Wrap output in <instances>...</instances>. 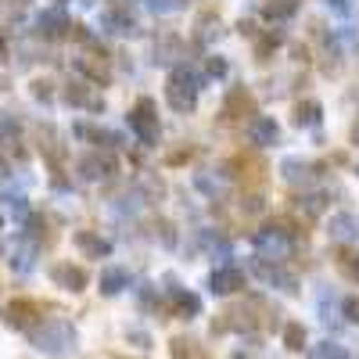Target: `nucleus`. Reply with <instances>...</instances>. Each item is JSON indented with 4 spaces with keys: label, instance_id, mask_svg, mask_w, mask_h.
<instances>
[{
    "label": "nucleus",
    "instance_id": "22",
    "mask_svg": "<svg viewBox=\"0 0 359 359\" xmlns=\"http://www.w3.org/2000/svg\"><path fill=\"white\" fill-rule=\"evenodd\" d=\"M262 15L269 22H287L298 15V0H262Z\"/></svg>",
    "mask_w": 359,
    "mask_h": 359
},
{
    "label": "nucleus",
    "instance_id": "24",
    "mask_svg": "<svg viewBox=\"0 0 359 359\" xmlns=\"http://www.w3.org/2000/svg\"><path fill=\"white\" fill-rule=\"evenodd\" d=\"M169 355H172V359H208L205 348H201L194 338H172V341H169Z\"/></svg>",
    "mask_w": 359,
    "mask_h": 359
},
{
    "label": "nucleus",
    "instance_id": "33",
    "mask_svg": "<svg viewBox=\"0 0 359 359\" xmlns=\"http://www.w3.org/2000/svg\"><path fill=\"white\" fill-rule=\"evenodd\" d=\"M341 316L348 323H359V294H345L341 298Z\"/></svg>",
    "mask_w": 359,
    "mask_h": 359
},
{
    "label": "nucleus",
    "instance_id": "12",
    "mask_svg": "<svg viewBox=\"0 0 359 359\" xmlns=\"http://www.w3.org/2000/svg\"><path fill=\"white\" fill-rule=\"evenodd\" d=\"M169 306H172V313H176L180 320H194V316L201 313V298H198L194 291H187V287H180V284L169 277Z\"/></svg>",
    "mask_w": 359,
    "mask_h": 359
},
{
    "label": "nucleus",
    "instance_id": "13",
    "mask_svg": "<svg viewBox=\"0 0 359 359\" xmlns=\"http://www.w3.org/2000/svg\"><path fill=\"white\" fill-rule=\"evenodd\" d=\"M104 25L111 29V33H118V36H133L137 33V18H133V11L123 4V0H108Z\"/></svg>",
    "mask_w": 359,
    "mask_h": 359
},
{
    "label": "nucleus",
    "instance_id": "30",
    "mask_svg": "<svg viewBox=\"0 0 359 359\" xmlns=\"http://www.w3.org/2000/svg\"><path fill=\"white\" fill-rule=\"evenodd\" d=\"M323 194H306V198H298V212H306L309 219H316L320 212H323Z\"/></svg>",
    "mask_w": 359,
    "mask_h": 359
},
{
    "label": "nucleus",
    "instance_id": "18",
    "mask_svg": "<svg viewBox=\"0 0 359 359\" xmlns=\"http://www.w3.org/2000/svg\"><path fill=\"white\" fill-rule=\"evenodd\" d=\"M101 294H123L126 287H130V269H123V266H108V269H101Z\"/></svg>",
    "mask_w": 359,
    "mask_h": 359
},
{
    "label": "nucleus",
    "instance_id": "37",
    "mask_svg": "<svg viewBox=\"0 0 359 359\" xmlns=\"http://www.w3.org/2000/svg\"><path fill=\"white\" fill-rule=\"evenodd\" d=\"M33 97H36V101H50V97H54V90H50L47 79H36V83H33Z\"/></svg>",
    "mask_w": 359,
    "mask_h": 359
},
{
    "label": "nucleus",
    "instance_id": "41",
    "mask_svg": "<svg viewBox=\"0 0 359 359\" xmlns=\"http://www.w3.org/2000/svg\"><path fill=\"white\" fill-rule=\"evenodd\" d=\"M4 176H11V165H8V158H4V155H0V180H4Z\"/></svg>",
    "mask_w": 359,
    "mask_h": 359
},
{
    "label": "nucleus",
    "instance_id": "14",
    "mask_svg": "<svg viewBox=\"0 0 359 359\" xmlns=\"http://www.w3.org/2000/svg\"><path fill=\"white\" fill-rule=\"evenodd\" d=\"M76 169H79V176H83V180H108L118 165H115V158H111V155L90 151V155H83V158L76 162Z\"/></svg>",
    "mask_w": 359,
    "mask_h": 359
},
{
    "label": "nucleus",
    "instance_id": "28",
    "mask_svg": "<svg viewBox=\"0 0 359 359\" xmlns=\"http://www.w3.org/2000/svg\"><path fill=\"white\" fill-rule=\"evenodd\" d=\"M306 327L302 323H284V348H291V352H302L306 348Z\"/></svg>",
    "mask_w": 359,
    "mask_h": 359
},
{
    "label": "nucleus",
    "instance_id": "19",
    "mask_svg": "<svg viewBox=\"0 0 359 359\" xmlns=\"http://www.w3.org/2000/svg\"><path fill=\"white\" fill-rule=\"evenodd\" d=\"M72 133H76L79 140L101 144V147H118V144H123V137H118V133H111V130H101V126H86V123H76V126H72Z\"/></svg>",
    "mask_w": 359,
    "mask_h": 359
},
{
    "label": "nucleus",
    "instance_id": "35",
    "mask_svg": "<svg viewBox=\"0 0 359 359\" xmlns=\"http://www.w3.org/2000/svg\"><path fill=\"white\" fill-rule=\"evenodd\" d=\"M205 72L212 76V79H223V76H226V62H223V57H208V62H205Z\"/></svg>",
    "mask_w": 359,
    "mask_h": 359
},
{
    "label": "nucleus",
    "instance_id": "9",
    "mask_svg": "<svg viewBox=\"0 0 359 359\" xmlns=\"http://www.w3.org/2000/svg\"><path fill=\"white\" fill-rule=\"evenodd\" d=\"M50 280H54V287L79 294V291H86L90 273H86L83 266H76V262H54V266H50Z\"/></svg>",
    "mask_w": 359,
    "mask_h": 359
},
{
    "label": "nucleus",
    "instance_id": "26",
    "mask_svg": "<svg viewBox=\"0 0 359 359\" xmlns=\"http://www.w3.org/2000/svg\"><path fill=\"white\" fill-rule=\"evenodd\" d=\"M184 54V43H180L176 36H162V40H155V62H176V57Z\"/></svg>",
    "mask_w": 359,
    "mask_h": 359
},
{
    "label": "nucleus",
    "instance_id": "32",
    "mask_svg": "<svg viewBox=\"0 0 359 359\" xmlns=\"http://www.w3.org/2000/svg\"><path fill=\"white\" fill-rule=\"evenodd\" d=\"M137 298H140L144 309H158V287L155 284H140L137 287Z\"/></svg>",
    "mask_w": 359,
    "mask_h": 359
},
{
    "label": "nucleus",
    "instance_id": "36",
    "mask_svg": "<svg viewBox=\"0 0 359 359\" xmlns=\"http://www.w3.org/2000/svg\"><path fill=\"white\" fill-rule=\"evenodd\" d=\"M126 338H130L137 348H151V334H147V331H137V327H130V331H126Z\"/></svg>",
    "mask_w": 359,
    "mask_h": 359
},
{
    "label": "nucleus",
    "instance_id": "27",
    "mask_svg": "<svg viewBox=\"0 0 359 359\" xmlns=\"http://www.w3.org/2000/svg\"><path fill=\"white\" fill-rule=\"evenodd\" d=\"M320 123V104L316 101H298L294 104V126H316Z\"/></svg>",
    "mask_w": 359,
    "mask_h": 359
},
{
    "label": "nucleus",
    "instance_id": "17",
    "mask_svg": "<svg viewBox=\"0 0 359 359\" xmlns=\"http://www.w3.org/2000/svg\"><path fill=\"white\" fill-rule=\"evenodd\" d=\"M327 233H331V241L348 245V241L359 237V219L348 216V212H338V216H331V223H327Z\"/></svg>",
    "mask_w": 359,
    "mask_h": 359
},
{
    "label": "nucleus",
    "instance_id": "1",
    "mask_svg": "<svg viewBox=\"0 0 359 359\" xmlns=\"http://www.w3.org/2000/svg\"><path fill=\"white\" fill-rule=\"evenodd\" d=\"M29 341H33L36 352L50 355V359H62V355H72L76 352V327L62 316L54 320H40L33 331H29Z\"/></svg>",
    "mask_w": 359,
    "mask_h": 359
},
{
    "label": "nucleus",
    "instance_id": "7",
    "mask_svg": "<svg viewBox=\"0 0 359 359\" xmlns=\"http://www.w3.org/2000/svg\"><path fill=\"white\" fill-rule=\"evenodd\" d=\"M40 320H43V306L33 302V298H15L4 309V323L15 327V331H33Z\"/></svg>",
    "mask_w": 359,
    "mask_h": 359
},
{
    "label": "nucleus",
    "instance_id": "5",
    "mask_svg": "<svg viewBox=\"0 0 359 359\" xmlns=\"http://www.w3.org/2000/svg\"><path fill=\"white\" fill-rule=\"evenodd\" d=\"M252 273H255L262 284H269V287H280V291H287V294H294V291H298V277L291 273V269H284L277 259L269 262V259H262V255H259V259L252 262Z\"/></svg>",
    "mask_w": 359,
    "mask_h": 359
},
{
    "label": "nucleus",
    "instance_id": "42",
    "mask_svg": "<svg viewBox=\"0 0 359 359\" xmlns=\"http://www.w3.org/2000/svg\"><path fill=\"white\" fill-rule=\"evenodd\" d=\"M327 4H331V8H338V11H345V8H348V0H327Z\"/></svg>",
    "mask_w": 359,
    "mask_h": 359
},
{
    "label": "nucleus",
    "instance_id": "20",
    "mask_svg": "<svg viewBox=\"0 0 359 359\" xmlns=\"http://www.w3.org/2000/svg\"><path fill=\"white\" fill-rule=\"evenodd\" d=\"M280 176H284V184H291V187L309 184V180H313V165L302 162V158H284L280 162Z\"/></svg>",
    "mask_w": 359,
    "mask_h": 359
},
{
    "label": "nucleus",
    "instance_id": "2",
    "mask_svg": "<svg viewBox=\"0 0 359 359\" xmlns=\"http://www.w3.org/2000/svg\"><path fill=\"white\" fill-rule=\"evenodd\" d=\"M165 101H169L172 111H194V104H198V79H194L191 69H184V65L172 69V76L165 83Z\"/></svg>",
    "mask_w": 359,
    "mask_h": 359
},
{
    "label": "nucleus",
    "instance_id": "8",
    "mask_svg": "<svg viewBox=\"0 0 359 359\" xmlns=\"http://www.w3.org/2000/svg\"><path fill=\"white\" fill-rule=\"evenodd\" d=\"M62 101H65V104H72V108H86V111H104V97H101L90 83H83V79L65 83Z\"/></svg>",
    "mask_w": 359,
    "mask_h": 359
},
{
    "label": "nucleus",
    "instance_id": "21",
    "mask_svg": "<svg viewBox=\"0 0 359 359\" xmlns=\"http://www.w3.org/2000/svg\"><path fill=\"white\" fill-rule=\"evenodd\" d=\"M277 137H280V126H277L269 115H259V118H252V144H259V147H269V144H277Z\"/></svg>",
    "mask_w": 359,
    "mask_h": 359
},
{
    "label": "nucleus",
    "instance_id": "34",
    "mask_svg": "<svg viewBox=\"0 0 359 359\" xmlns=\"http://www.w3.org/2000/svg\"><path fill=\"white\" fill-rule=\"evenodd\" d=\"M0 137H4V140L18 137V118L8 115V111H0Z\"/></svg>",
    "mask_w": 359,
    "mask_h": 359
},
{
    "label": "nucleus",
    "instance_id": "3",
    "mask_svg": "<svg viewBox=\"0 0 359 359\" xmlns=\"http://www.w3.org/2000/svg\"><path fill=\"white\" fill-rule=\"evenodd\" d=\"M0 255H4V262L15 269V273H33L40 245L29 241L25 233H15V237H4V241H0Z\"/></svg>",
    "mask_w": 359,
    "mask_h": 359
},
{
    "label": "nucleus",
    "instance_id": "15",
    "mask_svg": "<svg viewBox=\"0 0 359 359\" xmlns=\"http://www.w3.org/2000/svg\"><path fill=\"white\" fill-rule=\"evenodd\" d=\"M72 245H76L86 259H108V255H111V241H104V237L94 233V230H76V233H72Z\"/></svg>",
    "mask_w": 359,
    "mask_h": 359
},
{
    "label": "nucleus",
    "instance_id": "23",
    "mask_svg": "<svg viewBox=\"0 0 359 359\" xmlns=\"http://www.w3.org/2000/svg\"><path fill=\"white\" fill-rule=\"evenodd\" d=\"M76 69H79L83 76H90L94 83H108V79H111V72H108V62H104V57L97 62V57L83 54V57H76Z\"/></svg>",
    "mask_w": 359,
    "mask_h": 359
},
{
    "label": "nucleus",
    "instance_id": "40",
    "mask_svg": "<svg viewBox=\"0 0 359 359\" xmlns=\"http://www.w3.org/2000/svg\"><path fill=\"white\" fill-rule=\"evenodd\" d=\"M0 4H4L8 11H22V8L29 4V0H0Z\"/></svg>",
    "mask_w": 359,
    "mask_h": 359
},
{
    "label": "nucleus",
    "instance_id": "10",
    "mask_svg": "<svg viewBox=\"0 0 359 359\" xmlns=\"http://www.w3.org/2000/svg\"><path fill=\"white\" fill-rule=\"evenodd\" d=\"M245 287V269H237V266H216L212 273H208V291L212 294H237Z\"/></svg>",
    "mask_w": 359,
    "mask_h": 359
},
{
    "label": "nucleus",
    "instance_id": "11",
    "mask_svg": "<svg viewBox=\"0 0 359 359\" xmlns=\"http://www.w3.org/2000/svg\"><path fill=\"white\" fill-rule=\"evenodd\" d=\"M69 29H72V22L65 18L62 8H47L36 15V33L43 40H62V36H69Z\"/></svg>",
    "mask_w": 359,
    "mask_h": 359
},
{
    "label": "nucleus",
    "instance_id": "39",
    "mask_svg": "<svg viewBox=\"0 0 359 359\" xmlns=\"http://www.w3.org/2000/svg\"><path fill=\"white\" fill-rule=\"evenodd\" d=\"M277 43H280V36H277V33H269V36H262V40H259V57H266V54L273 50Z\"/></svg>",
    "mask_w": 359,
    "mask_h": 359
},
{
    "label": "nucleus",
    "instance_id": "16",
    "mask_svg": "<svg viewBox=\"0 0 359 359\" xmlns=\"http://www.w3.org/2000/svg\"><path fill=\"white\" fill-rule=\"evenodd\" d=\"M223 115H226V118H255V97L248 94L245 86H233L230 94H226Z\"/></svg>",
    "mask_w": 359,
    "mask_h": 359
},
{
    "label": "nucleus",
    "instance_id": "6",
    "mask_svg": "<svg viewBox=\"0 0 359 359\" xmlns=\"http://www.w3.org/2000/svg\"><path fill=\"white\" fill-rule=\"evenodd\" d=\"M255 248H259V255L262 259H287L291 255V248H294V241H291V237L280 230V226H273V223H269V226H262L259 233H255Z\"/></svg>",
    "mask_w": 359,
    "mask_h": 359
},
{
    "label": "nucleus",
    "instance_id": "4",
    "mask_svg": "<svg viewBox=\"0 0 359 359\" xmlns=\"http://www.w3.org/2000/svg\"><path fill=\"white\" fill-rule=\"evenodd\" d=\"M130 130L140 137V144H155L162 137V126H158V111H155V101L151 97H140L133 108H130Z\"/></svg>",
    "mask_w": 359,
    "mask_h": 359
},
{
    "label": "nucleus",
    "instance_id": "31",
    "mask_svg": "<svg viewBox=\"0 0 359 359\" xmlns=\"http://www.w3.org/2000/svg\"><path fill=\"white\" fill-rule=\"evenodd\" d=\"M316 359H352V355H348V348L338 345V341H320V345H316Z\"/></svg>",
    "mask_w": 359,
    "mask_h": 359
},
{
    "label": "nucleus",
    "instance_id": "43",
    "mask_svg": "<svg viewBox=\"0 0 359 359\" xmlns=\"http://www.w3.org/2000/svg\"><path fill=\"white\" fill-rule=\"evenodd\" d=\"M4 86H8V79H4V76H0V90H4Z\"/></svg>",
    "mask_w": 359,
    "mask_h": 359
},
{
    "label": "nucleus",
    "instance_id": "25",
    "mask_svg": "<svg viewBox=\"0 0 359 359\" xmlns=\"http://www.w3.org/2000/svg\"><path fill=\"white\" fill-rule=\"evenodd\" d=\"M334 262H338V269H341V277H345V280L359 284V252H352V248H341Z\"/></svg>",
    "mask_w": 359,
    "mask_h": 359
},
{
    "label": "nucleus",
    "instance_id": "38",
    "mask_svg": "<svg viewBox=\"0 0 359 359\" xmlns=\"http://www.w3.org/2000/svg\"><path fill=\"white\" fill-rule=\"evenodd\" d=\"M155 230L162 233V245H165V248H172V245H176V233H172V223L158 219V226H155Z\"/></svg>",
    "mask_w": 359,
    "mask_h": 359
},
{
    "label": "nucleus",
    "instance_id": "29",
    "mask_svg": "<svg viewBox=\"0 0 359 359\" xmlns=\"http://www.w3.org/2000/svg\"><path fill=\"white\" fill-rule=\"evenodd\" d=\"M25 237L29 241H47V219L43 216H25Z\"/></svg>",
    "mask_w": 359,
    "mask_h": 359
}]
</instances>
